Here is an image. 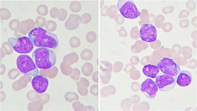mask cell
<instances>
[{
	"label": "cell",
	"instance_id": "cell-10",
	"mask_svg": "<svg viewBox=\"0 0 197 111\" xmlns=\"http://www.w3.org/2000/svg\"><path fill=\"white\" fill-rule=\"evenodd\" d=\"M31 84L33 88L37 93H42L47 89L49 80L47 77L42 75H38L33 78Z\"/></svg>",
	"mask_w": 197,
	"mask_h": 111
},
{
	"label": "cell",
	"instance_id": "cell-2",
	"mask_svg": "<svg viewBox=\"0 0 197 111\" xmlns=\"http://www.w3.org/2000/svg\"><path fill=\"white\" fill-rule=\"evenodd\" d=\"M32 56L36 65L39 69L50 68L55 64L56 61L55 52L49 48H36L33 52Z\"/></svg>",
	"mask_w": 197,
	"mask_h": 111
},
{
	"label": "cell",
	"instance_id": "cell-1",
	"mask_svg": "<svg viewBox=\"0 0 197 111\" xmlns=\"http://www.w3.org/2000/svg\"><path fill=\"white\" fill-rule=\"evenodd\" d=\"M28 35L34 46L37 47L54 49L58 46L59 41L56 35L42 27L34 28Z\"/></svg>",
	"mask_w": 197,
	"mask_h": 111
},
{
	"label": "cell",
	"instance_id": "cell-8",
	"mask_svg": "<svg viewBox=\"0 0 197 111\" xmlns=\"http://www.w3.org/2000/svg\"><path fill=\"white\" fill-rule=\"evenodd\" d=\"M139 34L142 40L147 42L151 43L156 40L157 31L155 27L153 25L145 23L141 27Z\"/></svg>",
	"mask_w": 197,
	"mask_h": 111
},
{
	"label": "cell",
	"instance_id": "cell-12",
	"mask_svg": "<svg viewBox=\"0 0 197 111\" xmlns=\"http://www.w3.org/2000/svg\"><path fill=\"white\" fill-rule=\"evenodd\" d=\"M143 72L146 76L155 78L159 72L157 66L151 64L145 65L143 68Z\"/></svg>",
	"mask_w": 197,
	"mask_h": 111
},
{
	"label": "cell",
	"instance_id": "cell-9",
	"mask_svg": "<svg viewBox=\"0 0 197 111\" xmlns=\"http://www.w3.org/2000/svg\"><path fill=\"white\" fill-rule=\"evenodd\" d=\"M140 89L148 98L153 99L156 96L158 88L155 81L150 78H148L141 84Z\"/></svg>",
	"mask_w": 197,
	"mask_h": 111
},
{
	"label": "cell",
	"instance_id": "cell-6",
	"mask_svg": "<svg viewBox=\"0 0 197 111\" xmlns=\"http://www.w3.org/2000/svg\"><path fill=\"white\" fill-rule=\"evenodd\" d=\"M159 68L164 73L171 76L176 79L180 72V67L173 60L163 57L157 64Z\"/></svg>",
	"mask_w": 197,
	"mask_h": 111
},
{
	"label": "cell",
	"instance_id": "cell-3",
	"mask_svg": "<svg viewBox=\"0 0 197 111\" xmlns=\"http://www.w3.org/2000/svg\"><path fill=\"white\" fill-rule=\"evenodd\" d=\"M18 68L25 75L34 76L38 75L39 71L33 60L29 55H19L16 61Z\"/></svg>",
	"mask_w": 197,
	"mask_h": 111
},
{
	"label": "cell",
	"instance_id": "cell-11",
	"mask_svg": "<svg viewBox=\"0 0 197 111\" xmlns=\"http://www.w3.org/2000/svg\"><path fill=\"white\" fill-rule=\"evenodd\" d=\"M176 83L179 86L185 87L188 86L192 80L191 72L186 70L180 72L176 78Z\"/></svg>",
	"mask_w": 197,
	"mask_h": 111
},
{
	"label": "cell",
	"instance_id": "cell-5",
	"mask_svg": "<svg viewBox=\"0 0 197 111\" xmlns=\"http://www.w3.org/2000/svg\"><path fill=\"white\" fill-rule=\"evenodd\" d=\"M8 41L15 51L19 53H30L34 47L31 39L26 36L17 38L10 37L8 38Z\"/></svg>",
	"mask_w": 197,
	"mask_h": 111
},
{
	"label": "cell",
	"instance_id": "cell-7",
	"mask_svg": "<svg viewBox=\"0 0 197 111\" xmlns=\"http://www.w3.org/2000/svg\"><path fill=\"white\" fill-rule=\"evenodd\" d=\"M155 81L159 90L163 92L171 90L176 84L175 78L166 74L159 75L156 78Z\"/></svg>",
	"mask_w": 197,
	"mask_h": 111
},
{
	"label": "cell",
	"instance_id": "cell-4",
	"mask_svg": "<svg viewBox=\"0 0 197 111\" xmlns=\"http://www.w3.org/2000/svg\"><path fill=\"white\" fill-rule=\"evenodd\" d=\"M117 6L121 14L127 18L135 19L140 15L141 13L133 0H119Z\"/></svg>",
	"mask_w": 197,
	"mask_h": 111
}]
</instances>
